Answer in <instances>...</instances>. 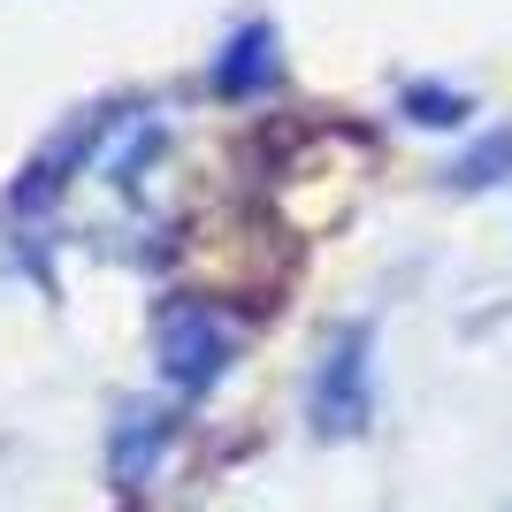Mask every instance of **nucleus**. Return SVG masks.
Masks as SVG:
<instances>
[{
  "label": "nucleus",
  "instance_id": "nucleus-1",
  "mask_svg": "<svg viewBox=\"0 0 512 512\" xmlns=\"http://www.w3.org/2000/svg\"><path fill=\"white\" fill-rule=\"evenodd\" d=\"M367 329H344L329 352H321V375H314V428L321 436H360L367 428Z\"/></svg>",
  "mask_w": 512,
  "mask_h": 512
},
{
  "label": "nucleus",
  "instance_id": "nucleus-2",
  "mask_svg": "<svg viewBox=\"0 0 512 512\" xmlns=\"http://www.w3.org/2000/svg\"><path fill=\"white\" fill-rule=\"evenodd\" d=\"M222 360H230V344H222L207 306H169L161 314V367H169V383L199 390V383L222 375Z\"/></svg>",
  "mask_w": 512,
  "mask_h": 512
}]
</instances>
